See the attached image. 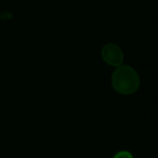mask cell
<instances>
[{
    "instance_id": "cell-1",
    "label": "cell",
    "mask_w": 158,
    "mask_h": 158,
    "mask_svg": "<svg viewBox=\"0 0 158 158\" xmlns=\"http://www.w3.org/2000/svg\"><path fill=\"white\" fill-rule=\"evenodd\" d=\"M111 84L114 90L120 94H132L139 89L140 77L132 67L120 65L112 74Z\"/></svg>"
},
{
    "instance_id": "cell-2",
    "label": "cell",
    "mask_w": 158,
    "mask_h": 158,
    "mask_svg": "<svg viewBox=\"0 0 158 158\" xmlns=\"http://www.w3.org/2000/svg\"><path fill=\"white\" fill-rule=\"evenodd\" d=\"M103 60L109 66L118 67L122 65L124 60V55L122 49L116 44H106L102 49Z\"/></svg>"
},
{
    "instance_id": "cell-3",
    "label": "cell",
    "mask_w": 158,
    "mask_h": 158,
    "mask_svg": "<svg viewBox=\"0 0 158 158\" xmlns=\"http://www.w3.org/2000/svg\"><path fill=\"white\" fill-rule=\"evenodd\" d=\"M114 158H133V156L129 151H119L115 155Z\"/></svg>"
}]
</instances>
